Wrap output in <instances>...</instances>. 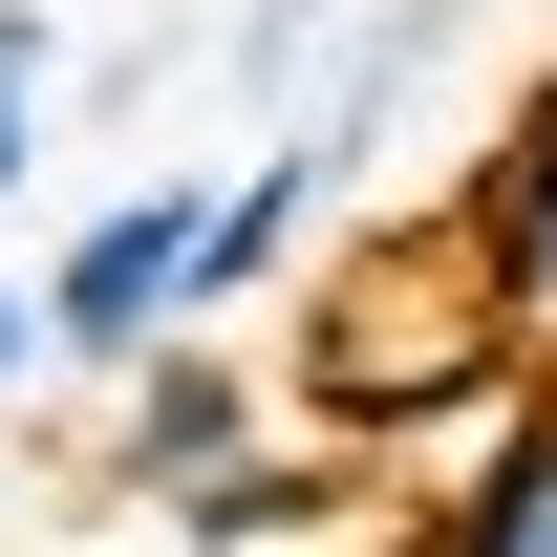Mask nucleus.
<instances>
[{
    "label": "nucleus",
    "instance_id": "39448f33",
    "mask_svg": "<svg viewBox=\"0 0 557 557\" xmlns=\"http://www.w3.org/2000/svg\"><path fill=\"white\" fill-rule=\"evenodd\" d=\"M22 344H44V322H22V300H0V386H22Z\"/></svg>",
    "mask_w": 557,
    "mask_h": 557
},
{
    "label": "nucleus",
    "instance_id": "423d86ee",
    "mask_svg": "<svg viewBox=\"0 0 557 557\" xmlns=\"http://www.w3.org/2000/svg\"><path fill=\"white\" fill-rule=\"evenodd\" d=\"M0 194H22V86H0Z\"/></svg>",
    "mask_w": 557,
    "mask_h": 557
},
{
    "label": "nucleus",
    "instance_id": "7ed1b4c3",
    "mask_svg": "<svg viewBox=\"0 0 557 557\" xmlns=\"http://www.w3.org/2000/svg\"><path fill=\"white\" fill-rule=\"evenodd\" d=\"M129 472H172V493L236 472V364H194V344H150V364H129Z\"/></svg>",
    "mask_w": 557,
    "mask_h": 557
},
{
    "label": "nucleus",
    "instance_id": "20e7f679",
    "mask_svg": "<svg viewBox=\"0 0 557 557\" xmlns=\"http://www.w3.org/2000/svg\"><path fill=\"white\" fill-rule=\"evenodd\" d=\"M429 557H557V408L515 429L472 493H450V536H429Z\"/></svg>",
    "mask_w": 557,
    "mask_h": 557
},
{
    "label": "nucleus",
    "instance_id": "f03ea898",
    "mask_svg": "<svg viewBox=\"0 0 557 557\" xmlns=\"http://www.w3.org/2000/svg\"><path fill=\"white\" fill-rule=\"evenodd\" d=\"M472 278H493L515 344H557V86L515 108V150H493V194H472Z\"/></svg>",
    "mask_w": 557,
    "mask_h": 557
},
{
    "label": "nucleus",
    "instance_id": "f257e3e1",
    "mask_svg": "<svg viewBox=\"0 0 557 557\" xmlns=\"http://www.w3.org/2000/svg\"><path fill=\"white\" fill-rule=\"evenodd\" d=\"M194 300H236L214 194H129V214H86V236H65V278H44V344H65V364H150Z\"/></svg>",
    "mask_w": 557,
    "mask_h": 557
}]
</instances>
